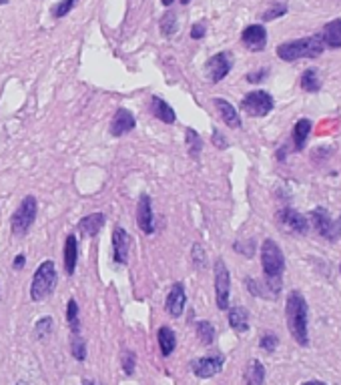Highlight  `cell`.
I'll return each instance as SVG.
<instances>
[{"instance_id":"25","label":"cell","mask_w":341,"mask_h":385,"mask_svg":"<svg viewBox=\"0 0 341 385\" xmlns=\"http://www.w3.org/2000/svg\"><path fill=\"white\" fill-rule=\"evenodd\" d=\"M309 133H311V120L309 118H299L295 123V127H293V145H295V151H304Z\"/></svg>"},{"instance_id":"28","label":"cell","mask_w":341,"mask_h":385,"mask_svg":"<svg viewBox=\"0 0 341 385\" xmlns=\"http://www.w3.org/2000/svg\"><path fill=\"white\" fill-rule=\"evenodd\" d=\"M67 323L73 331V335H78L80 333V319H78V305H76L75 299L69 301L67 305Z\"/></svg>"},{"instance_id":"26","label":"cell","mask_w":341,"mask_h":385,"mask_svg":"<svg viewBox=\"0 0 341 385\" xmlns=\"http://www.w3.org/2000/svg\"><path fill=\"white\" fill-rule=\"evenodd\" d=\"M299 84L305 93H317L322 89V77L315 69H307L299 78Z\"/></svg>"},{"instance_id":"15","label":"cell","mask_w":341,"mask_h":385,"mask_svg":"<svg viewBox=\"0 0 341 385\" xmlns=\"http://www.w3.org/2000/svg\"><path fill=\"white\" fill-rule=\"evenodd\" d=\"M241 42L245 44L251 53H261L267 46V30L261 24H251V26H247L243 30Z\"/></svg>"},{"instance_id":"17","label":"cell","mask_w":341,"mask_h":385,"mask_svg":"<svg viewBox=\"0 0 341 385\" xmlns=\"http://www.w3.org/2000/svg\"><path fill=\"white\" fill-rule=\"evenodd\" d=\"M213 105H215L217 113L221 116V120L227 125L229 129H241V116L231 102H227L225 98H215Z\"/></svg>"},{"instance_id":"2","label":"cell","mask_w":341,"mask_h":385,"mask_svg":"<svg viewBox=\"0 0 341 385\" xmlns=\"http://www.w3.org/2000/svg\"><path fill=\"white\" fill-rule=\"evenodd\" d=\"M261 267L265 273L267 289H271L275 295L281 289V277L285 271V257L283 251L273 239H265L261 245Z\"/></svg>"},{"instance_id":"39","label":"cell","mask_w":341,"mask_h":385,"mask_svg":"<svg viewBox=\"0 0 341 385\" xmlns=\"http://www.w3.org/2000/svg\"><path fill=\"white\" fill-rule=\"evenodd\" d=\"M267 75H269V71H267V69H261V71H253V73H249V75H247V82H261V80H265Z\"/></svg>"},{"instance_id":"19","label":"cell","mask_w":341,"mask_h":385,"mask_svg":"<svg viewBox=\"0 0 341 385\" xmlns=\"http://www.w3.org/2000/svg\"><path fill=\"white\" fill-rule=\"evenodd\" d=\"M151 113L161 123H165V125H173L177 120V115H175L173 107H170L169 102H165L161 96H152L151 98Z\"/></svg>"},{"instance_id":"45","label":"cell","mask_w":341,"mask_h":385,"mask_svg":"<svg viewBox=\"0 0 341 385\" xmlns=\"http://www.w3.org/2000/svg\"><path fill=\"white\" fill-rule=\"evenodd\" d=\"M10 0H0V4H8Z\"/></svg>"},{"instance_id":"47","label":"cell","mask_w":341,"mask_h":385,"mask_svg":"<svg viewBox=\"0 0 341 385\" xmlns=\"http://www.w3.org/2000/svg\"><path fill=\"white\" fill-rule=\"evenodd\" d=\"M17 385H28V384H26V382H19V384H17Z\"/></svg>"},{"instance_id":"34","label":"cell","mask_w":341,"mask_h":385,"mask_svg":"<svg viewBox=\"0 0 341 385\" xmlns=\"http://www.w3.org/2000/svg\"><path fill=\"white\" fill-rule=\"evenodd\" d=\"M283 15H287V4H285V2H275V4H271L265 12L261 15V19L265 20V22H269V20H275L279 19V17H283Z\"/></svg>"},{"instance_id":"4","label":"cell","mask_w":341,"mask_h":385,"mask_svg":"<svg viewBox=\"0 0 341 385\" xmlns=\"http://www.w3.org/2000/svg\"><path fill=\"white\" fill-rule=\"evenodd\" d=\"M58 275L57 265L53 259H46L38 265V269L33 275L30 281V299L33 301H44L46 297L53 295V291L57 287Z\"/></svg>"},{"instance_id":"24","label":"cell","mask_w":341,"mask_h":385,"mask_svg":"<svg viewBox=\"0 0 341 385\" xmlns=\"http://www.w3.org/2000/svg\"><path fill=\"white\" fill-rule=\"evenodd\" d=\"M229 325L235 333H245L249 329V313L243 307H229Z\"/></svg>"},{"instance_id":"32","label":"cell","mask_w":341,"mask_h":385,"mask_svg":"<svg viewBox=\"0 0 341 385\" xmlns=\"http://www.w3.org/2000/svg\"><path fill=\"white\" fill-rule=\"evenodd\" d=\"M71 353L76 361H85L87 359V343L80 335H73L71 337Z\"/></svg>"},{"instance_id":"11","label":"cell","mask_w":341,"mask_h":385,"mask_svg":"<svg viewBox=\"0 0 341 385\" xmlns=\"http://www.w3.org/2000/svg\"><path fill=\"white\" fill-rule=\"evenodd\" d=\"M277 221L281 225V229L285 231L295 233V235H305L309 229V223L301 213H297L291 207H285L281 211L277 213Z\"/></svg>"},{"instance_id":"38","label":"cell","mask_w":341,"mask_h":385,"mask_svg":"<svg viewBox=\"0 0 341 385\" xmlns=\"http://www.w3.org/2000/svg\"><path fill=\"white\" fill-rule=\"evenodd\" d=\"M205 33H207V28H205V24L203 22H197V24H193V28H191V39L199 40L205 37Z\"/></svg>"},{"instance_id":"46","label":"cell","mask_w":341,"mask_h":385,"mask_svg":"<svg viewBox=\"0 0 341 385\" xmlns=\"http://www.w3.org/2000/svg\"><path fill=\"white\" fill-rule=\"evenodd\" d=\"M191 0H181V4H189Z\"/></svg>"},{"instance_id":"9","label":"cell","mask_w":341,"mask_h":385,"mask_svg":"<svg viewBox=\"0 0 341 385\" xmlns=\"http://www.w3.org/2000/svg\"><path fill=\"white\" fill-rule=\"evenodd\" d=\"M225 366V357L223 355H207V357H199L191 364V371L201 377V379H209L215 377L217 373H221V369Z\"/></svg>"},{"instance_id":"37","label":"cell","mask_w":341,"mask_h":385,"mask_svg":"<svg viewBox=\"0 0 341 385\" xmlns=\"http://www.w3.org/2000/svg\"><path fill=\"white\" fill-rule=\"evenodd\" d=\"M279 346V337L275 335V333H265L261 339H259V347L267 351V353H273L275 349Z\"/></svg>"},{"instance_id":"49","label":"cell","mask_w":341,"mask_h":385,"mask_svg":"<svg viewBox=\"0 0 341 385\" xmlns=\"http://www.w3.org/2000/svg\"><path fill=\"white\" fill-rule=\"evenodd\" d=\"M340 271H341V265H340Z\"/></svg>"},{"instance_id":"36","label":"cell","mask_w":341,"mask_h":385,"mask_svg":"<svg viewBox=\"0 0 341 385\" xmlns=\"http://www.w3.org/2000/svg\"><path fill=\"white\" fill-rule=\"evenodd\" d=\"M76 0H60V2H57L53 8H51V12H53V17L55 19H62V17H67L73 8H75Z\"/></svg>"},{"instance_id":"20","label":"cell","mask_w":341,"mask_h":385,"mask_svg":"<svg viewBox=\"0 0 341 385\" xmlns=\"http://www.w3.org/2000/svg\"><path fill=\"white\" fill-rule=\"evenodd\" d=\"M322 40L329 48H341V19L331 20L323 26Z\"/></svg>"},{"instance_id":"23","label":"cell","mask_w":341,"mask_h":385,"mask_svg":"<svg viewBox=\"0 0 341 385\" xmlns=\"http://www.w3.org/2000/svg\"><path fill=\"white\" fill-rule=\"evenodd\" d=\"M245 385H263L265 384V367L259 359H251L243 373Z\"/></svg>"},{"instance_id":"48","label":"cell","mask_w":341,"mask_h":385,"mask_svg":"<svg viewBox=\"0 0 341 385\" xmlns=\"http://www.w3.org/2000/svg\"><path fill=\"white\" fill-rule=\"evenodd\" d=\"M338 225H340V229H341V217H340V221H338Z\"/></svg>"},{"instance_id":"1","label":"cell","mask_w":341,"mask_h":385,"mask_svg":"<svg viewBox=\"0 0 341 385\" xmlns=\"http://www.w3.org/2000/svg\"><path fill=\"white\" fill-rule=\"evenodd\" d=\"M285 315H287V328L291 331V337L299 346H309V331H307V301L304 293L291 291L287 295V305H285Z\"/></svg>"},{"instance_id":"31","label":"cell","mask_w":341,"mask_h":385,"mask_svg":"<svg viewBox=\"0 0 341 385\" xmlns=\"http://www.w3.org/2000/svg\"><path fill=\"white\" fill-rule=\"evenodd\" d=\"M195 329H197V335H199L203 346H211L215 341V328L209 321H197Z\"/></svg>"},{"instance_id":"5","label":"cell","mask_w":341,"mask_h":385,"mask_svg":"<svg viewBox=\"0 0 341 385\" xmlns=\"http://www.w3.org/2000/svg\"><path fill=\"white\" fill-rule=\"evenodd\" d=\"M38 213V203L33 195H26L22 201H20L19 209L12 213L10 217V231L15 237H24L28 235V231L33 229L35 221H37Z\"/></svg>"},{"instance_id":"22","label":"cell","mask_w":341,"mask_h":385,"mask_svg":"<svg viewBox=\"0 0 341 385\" xmlns=\"http://www.w3.org/2000/svg\"><path fill=\"white\" fill-rule=\"evenodd\" d=\"M157 341H159L161 355L163 357H169L170 353L175 351V347H177V335H175L173 329L163 325V328H159V331H157Z\"/></svg>"},{"instance_id":"16","label":"cell","mask_w":341,"mask_h":385,"mask_svg":"<svg viewBox=\"0 0 341 385\" xmlns=\"http://www.w3.org/2000/svg\"><path fill=\"white\" fill-rule=\"evenodd\" d=\"M137 127V120H134V115L127 109H119L114 113L113 120H111V135L113 136H125L129 135Z\"/></svg>"},{"instance_id":"33","label":"cell","mask_w":341,"mask_h":385,"mask_svg":"<svg viewBox=\"0 0 341 385\" xmlns=\"http://www.w3.org/2000/svg\"><path fill=\"white\" fill-rule=\"evenodd\" d=\"M191 255H193V263H195V269L197 271H205L207 269V253L205 249L199 245V243H195L193 245V249H191Z\"/></svg>"},{"instance_id":"6","label":"cell","mask_w":341,"mask_h":385,"mask_svg":"<svg viewBox=\"0 0 341 385\" xmlns=\"http://www.w3.org/2000/svg\"><path fill=\"white\" fill-rule=\"evenodd\" d=\"M273 107H275V100L267 91H253L243 96L241 100V109L249 116H267L273 111Z\"/></svg>"},{"instance_id":"12","label":"cell","mask_w":341,"mask_h":385,"mask_svg":"<svg viewBox=\"0 0 341 385\" xmlns=\"http://www.w3.org/2000/svg\"><path fill=\"white\" fill-rule=\"evenodd\" d=\"M137 225L139 229L147 235L155 233V215H152V201L147 192H143L139 197V203H137Z\"/></svg>"},{"instance_id":"42","label":"cell","mask_w":341,"mask_h":385,"mask_svg":"<svg viewBox=\"0 0 341 385\" xmlns=\"http://www.w3.org/2000/svg\"><path fill=\"white\" fill-rule=\"evenodd\" d=\"M80 385H103V384H98V382H93V379H82V384Z\"/></svg>"},{"instance_id":"29","label":"cell","mask_w":341,"mask_h":385,"mask_svg":"<svg viewBox=\"0 0 341 385\" xmlns=\"http://www.w3.org/2000/svg\"><path fill=\"white\" fill-rule=\"evenodd\" d=\"M55 331V319L53 317H40L35 323V335L38 339H46L51 337V333Z\"/></svg>"},{"instance_id":"35","label":"cell","mask_w":341,"mask_h":385,"mask_svg":"<svg viewBox=\"0 0 341 385\" xmlns=\"http://www.w3.org/2000/svg\"><path fill=\"white\" fill-rule=\"evenodd\" d=\"M121 366H123V371H125L127 375H133L134 369H137V355H134V351H129V349L123 351V355H121Z\"/></svg>"},{"instance_id":"44","label":"cell","mask_w":341,"mask_h":385,"mask_svg":"<svg viewBox=\"0 0 341 385\" xmlns=\"http://www.w3.org/2000/svg\"><path fill=\"white\" fill-rule=\"evenodd\" d=\"M304 385H327V384H323V382H307V384Z\"/></svg>"},{"instance_id":"3","label":"cell","mask_w":341,"mask_h":385,"mask_svg":"<svg viewBox=\"0 0 341 385\" xmlns=\"http://www.w3.org/2000/svg\"><path fill=\"white\" fill-rule=\"evenodd\" d=\"M325 51V44L320 35L305 37V39L289 40L277 46V57L285 62H293L299 58H317L322 57Z\"/></svg>"},{"instance_id":"21","label":"cell","mask_w":341,"mask_h":385,"mask_svg":"<svg viewBox=\"0 0 341 385\" xmlns=\"http://www.w3.org/2000/svg\"><path fill=\"white\" fill-rule=\"evenodd\" d=\"M76 261H78V241L75 235L64 239V271L67 275H75Z\"/></svg>"},{"instance_id":"43","label":"cell","mask_w":341,"mask_h":385,"mask_svg":"<svg viewBox=\"0 0 341 385\" xmlns=\"http://www.w3.org/2000/svg\"><path fill=\"white\" fill-rule=\"evenodd\" d=\"M173 2H175V0H161V4H163V6H170Z\"/></svg>"},{"instance_id":"14","label":"cell","mask_w":341,"mask_h":385,"mask_svg":"<svg viewBox=\"0 0 341 385\" xmlns=\"http://www.w3.org/2000/svg\"><path fill=\"white\" fill-rule=\"evenodd\" d=\"M185 305H187V293H185V285L183 283H175L170 287L169 295H167V301H165V309L169 313L170 317H181L183 311H185Z\"/></svg>"},{"instance_id":"41","label":"cell","mask_w":341,"mask_h":385,"mask_svg":"<svg viewBox=\"0 0 341 385\" xmlns=\"http://www.w3.org/2000/svg\"><path fill=\"white\" fill-rule=\"evenodd\" d=\"M24 265H26V255H17L15 257V261H12V269H17V271H20V269H24Z\"/></svg>"},{"instance_id":"30","label":"cell","mask_w":341,"mask_h":385,"mask_svg":"<svg viewBox=\"0 0 341 385\" xmlns=\"http://www.w3.org/2000/svg\"><path fill=\"white\" fill-rule=\"evenodd\" d=\"M159 28H161V35L163 37H173L177 33V15L173 10L165 12L161 22H159Z\"/></svg>"},{"instance_id":"13","label":"cell","mask_w":341,"mask_h":385,"mask_svg":"<svg viewBox=\"0 0 341 385\" xmlns=\"http://www.w3.org/2000/svg\"><path fill=\"white\" fill-rule=\"evenodd\" d=\"M131 235L123 227H114L113 231V259L119 265L129 263V253H131Z\"/></svg>"},{"instance_id":"18","label":"cell","mask_w":341,"mask_h":385,"mask_svg":"<svg viewBox=\"0 0 341 385\" xmlns=\"http://www.w3.org/2000/svg\"><path fill=\"white\" fill-rule=\"evenodd\" d=\"M105 215L103 213H93V215H87L78 221V231L82 237H96L103 225H105Z\"/></svg>"},{"instance_id":"27","label":"cell","mask_w":341,"mask_h":385,"mask_svg":"<svg viewBox=\"0 0 341 385\" xmlns=\"http://www.w3.org/2000/svg\"><path fill=\"white\" fill-rule=\"evenodd\" d=\"M185 143H187V153H189V156L197 161L201 156V151H203V138H201V135L195 129H187Z\"/></svg>"},{"instance_id":"10","label":"cell","mask_w":341,"mask_h":385,"mask_svg":"<svg viewBox=\"0 0 341 385\" xmlns=\"http://www.w3.org/2000/svg\"><path fill=\"white\" fill-rule=\"evenodd\" d=\"M311 219H313V227L315 231L320 233L322 237L329 239V241H338L341 235L340 225L335 221H331L329 213L325 211L323 207H317L315 211L311 213Z\"/></svg>"},{"instance_id":"40","label":"cell","mask_w":341,"mask_h":385,"mask_svg":"<svg viewBox=\"0 0 341 385\" xmlns=\"http://www.w3.org/2000/svg\"><path fill=\"white\" fill-rule=\"evenodd\" d=\"M213 145H215L217 149H225V147H227V138L221 135V131H219V129H215V131H213Z\"/></svg>"},{"instance_id":"7","label":"cell","mask_w":341,"mask_h":385,"mask_svg":"<svg viewBox=\"0 0 341 385\" xmlns=\"http://www.w3.org/2000/svg\"><path fill=\"white\" fill-rule=\"evenodd\" d=\"M229 295H231V275L223 259L215 261V301L221 311L229 309Z\"/></svg>"},{"instance_id":"8","label":"cell","mask_w":341,"mask_h":385,"mask_svg":"<svg viewBox=\"0 0 341 385\" xmlns=\"http://www.w3.org/2000/svg\"><path fill=\"white\" fill-rule=\"evenodd\" d=\"M231 69H233V57L229 53H217L209 58L205 64V73L213 84L221 82L231 73Z\"/></svg>"}]
</instances>
